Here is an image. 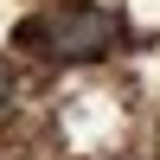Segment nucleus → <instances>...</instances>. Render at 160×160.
I'll use <instances>...</instances> for the list:
<instances>
[{"instance_id":"f03ea898","label":"nucleus","mask_w":160,"mask_h":160,"mask_svg":"<svg viewBox=\"0 0 160 160\" xmlns=\"http://www.w3.org/2000/svg\"><path fill=\"white\" fill-rule=\"evenodd\" d=\"M7 102H13V77L0 71V115H7Z\"/></svg>"},{"instance_id":"f257e3e1","label":"nucleus","mask_w":160,"mask_h":160,"mask_svg":"<svg viewBox=\"0 0 160 160\" xmlns=\"http://www.w3.org/2000/svg\"><path fill=\"white\" fill-rule=\"evenodd\" d=\"M115 38H122V19L109 7H83V0H64V7H45L13 32L19 51H38V58H58V64H90V58H109Z\"/></svg>"}]
</instances>
